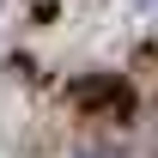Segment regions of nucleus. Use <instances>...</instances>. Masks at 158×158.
<instances>
[{"label": "nucleus", "instance_id": "obj_1", "mask_svg": "<svg viewBox=\"0 0 158 158\" xmlns=\"http://www.w3.org/2000/svg\"><path fill=\"white\" fill-rule=\"evenodd\" d=\"M79 158H116V152H79Z\"/></svg>", "mask_w": 158, "mask_h": 158}]
</instances>
